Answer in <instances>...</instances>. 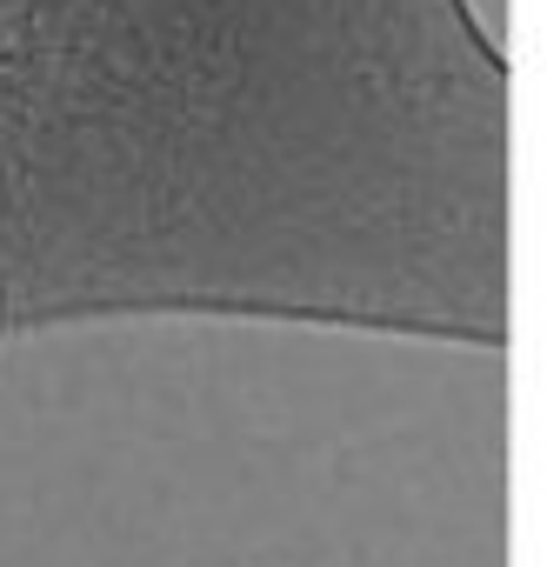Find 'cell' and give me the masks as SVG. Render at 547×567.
Returning <instances> with one entry per match:
<instances>
[{
  "label": "cell",
  "instance_id": "1",
  "mask_svg": "<svg viewBox=\"0 0 547 567\" xmlns=\"http://www.w3.org/2000/svg\"><path fill=\"white\" fill-rule=\"evenodd\" d=\"M0 315H8V280H0Z\"/></svg>",
  "mask_w": 547,
  "mask_h": 567
}]
</instances>
